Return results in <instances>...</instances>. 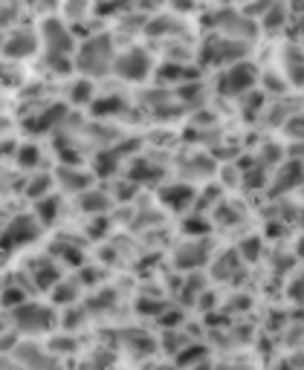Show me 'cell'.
<instances>
[{"label":"cell","instance_id":"cell-1","mask_svg":"<svg viewBox=\"0 0 304 370\" xmlns=\"http://www.w3.org/2000/svg\"><path fill=\"white\" fill-rule=\"evenodd\" d=\"M110 64V41L107 38H96L90 41L87 46H81L79 53V67L84 72H93V76H99V72H105Z\"/></svg>","mask_w":304,"mask_h":370},{"label":"cell","instance_id":"cell-2","mask_svg":"<svg viewBox=\"0 0 304 370\" xmlns=\"http://www.w3.org/2000/svg\"><path fill=\"white\" fill-rule=\"evenodd\" d=\"M116 72L128 81H143L151 72V58L143 53V49H131V53H125L119 61H116Z\"/></svg>","mask_w":304,"mask_h":370},{"label":"cell","instance_id":"cell-3","mask_svg":"<svg viewBox=\"0 0 304 370\" xmlns=\"http://www.w3.org/2000/svg\"><path fill=\"white\" fill-rule=\"evenodd\" d=\"M38 237V223L32 217H15L12 223L6 226V232H4V249H18V246H23V243H29V240H35Z\"/></svg>","mask_w":304,"mask_h":370},{"label":"cell","instance_id":"cell-4","mask_svg":"<svg viewBox=\"0 0 304 370\" xmlns=\"http://www.w3.org/2000/svg\"><path fill=\"white\" fill-rule=\"evenodd\" d=\"M44 44H46V49H50V55H67L70 46H73V38H70V32L61 27L58 20H46Z\"/></svg>","mask_w":304,"mask_h":370},{"label":"cell","instance_id":"cell-5","mask_svg":"<svg viewBox=\"0 0 304 370\" xmlns=\"http://www.w3.org/2000/svg\"><path fill=\"white\" fill-rule=\"evenodd\" d=\"M4 49H6L9 58H27V55H32L38 49V38L29 29H18V32H12V38L6 41Z\"/></svg>","mask_w":304,"mask_h":370},{"label":"cell","instance_id":"cell-6","mask_svg":"<svg viewBox=\"0 0 304 370\" xmlns=\"http://www.w3.org/2000/svg\"><path fill=\"white\" fill-rule=\"evenodd\" d=\"M15 318H18V324L20 327H27V330H44V327H50V312H46L44 307H20L18 312H15Z\"/></svg>","mask_w":304,"mask_h":370},{"label":"cell","instance_id":"cell-7","mask_svg":"<svg viewBox=\"0 0 304 370\" xmlns=\"http://www.w3.org/2000/svg\"><path fill=\"white\" fill-rule=\"evenodd\" d=\"M252 67H232L229 70V76H226V81H223V87L229 90V93H244L249 84H252Z\"/></svg>","mask_w":304,"mask_h":370},{"label":"cell","instance_id":"cell-8","mask_svg":"<svg viewBox=\"0 0 304 370\" xmlns=\"http://www.w3.org/2000/svg\"><path fill=\"white\" fill-rule=\"evenodd\" d=\"M35 159H38V151H35L32 145H27V147H23V151L18 154V162H20L23 168H32V165H35Z\"/></svg>","mask_w":304,"mask_h":370},{"label":"cell","instance_id":"cell-9","mask_svg":"<svg viewBox=\"0 0 304 370\" xmlns=\"http://www.w3.org/2000/svg\"><path fill=\"white\" fill-rule=\"evenodd\" d=\"M4 128H6V121H4V119H0V131H4Z\"/></svg>","mask_w":304,"mask_h":370}]
</instances>
